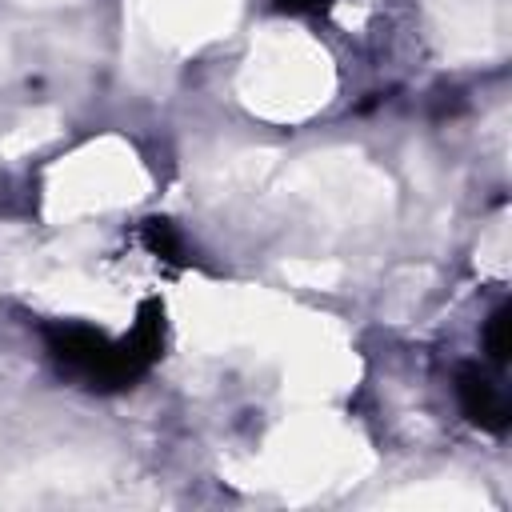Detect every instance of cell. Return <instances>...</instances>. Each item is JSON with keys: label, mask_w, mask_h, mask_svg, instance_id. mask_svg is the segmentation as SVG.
<instances>
[{"label": "cell", "mask_w": 512, "mask_h": 512, "mask_svg": "<svg viewBox=\"0 0 512 512\" xmlns=\"http://www.w3.org/2000/svg\"><path fill=\"white\" fill-rule=\"evenodd\" d=\"M48 352L60 372L80 376L92 388H108V364H112V340L88 324H56L44 332Z\"/></svg>", "instance_id": "obj_1"}, {"label": "cell", "mask_w": 512, "mask_h": 512, "mask_svg": "<svg viewBox=\"0 0 512 512\" xmlns=\"http://www.w3.org/2000/svg\"><path fill=\"white\" fill-rule=\"evenodd\" d=\"M140 240H144V248H148L152 256H160V260H168V264H184V240H180V232H176L172 220H160V216L144 220Z\"/></svg>", "instance_id": "obj_4"}, {"label": "cell", "mask_w": 512, "mask_h": 512, "mask_svg": "<svg viewBox=\"0 0 512 512\" xmlns=\"http://www.w3.org/2000/svg\"><path fill=\"white\" fill-rule=\"evenodd\" d=\"M280 12H292V16H312V12H324L328 0H276Z\"/></svg>", "instance_id": "obj_6"}, {"label": "cell", "mask_w": 512, "mask_h": 512, "mask_svg": "<svg viewBox=\"0 0 512 512\" xmlns=\"http://www.w3.org/2000/svg\"><path fill=\"white\" fill-rule=\"evenodd\" d=\"M456 400H460V412L484 432H504L508 420H512V408H508L504 392L472 364H464L456 372Z\"/></svg>", "instance_id": "obj_3"}, {"label": "cell", "mask_w": 512, "mask_h": 512, "mask_svg": "<svg viewBox=\"0 0 512 512\" xmlns=\"http://www.w3.org/2000/svg\"><path fill=\"white\" fill-rule=\"evenodd\" d=\"M164 352V304L160 300H144L136 308V324L132 332L112 344V364H108V388H124L136 384Z\"/></svg>", "instance_id": "obj_2"}, {"label": "cell", "mask_w": 512, "mask_h": 512, "mask_svg": "<svg viewBox=\"0 0 512 512\" xmlns=\"http://www.w3.org/2000/svg\"><path fill=\"white\" fill-rule=\"evenodd\" d=\"M484 348H488V360L492 364H508V352H512V308H496L484 324Z\"/></svg>", "instance_id": "obj_5"}]
</instances>
